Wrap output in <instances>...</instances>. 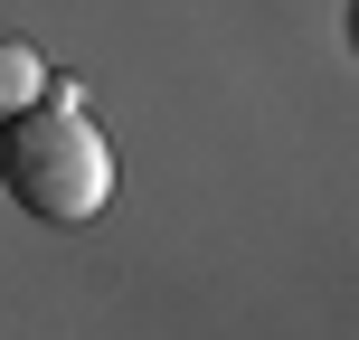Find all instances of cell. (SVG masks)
Masks as SVG:
<instances>
[{"label": "cell", "instance_id": "1", "mask_svg": "<svg viewBox=\"0 0 359 340\" xmlns=\"http://www.w3.org/2000/svg\"><path fill=\"white\" fill-rule=\"evenodd\" d=\"M0 189L48 227H86L114 198V142L104 123H86V95L67 76H48V95L19 114H0Z\"/></svg>", "mask_w": 359, "mask_h": 340}, {"label": "cell", "instance_id": "2", "mask_svg": "<svg viewBox=\"0 0 359 340\" xmlns=\"http://www.w3.org/2000/svg\"><path fill=\"white\" fill-rule=\"evenodd\" d=\"M38 95H48V57H38L29 38H0V114L38 104Z\"/></svg>", "mask_w": 359, "mask_h": 340}]
</instances>
